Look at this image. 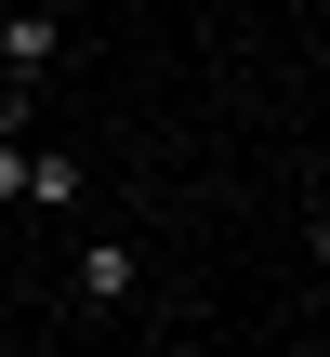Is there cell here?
Returning a JSON list of instances; mask_svg holds the SVG:
<instances>
[{"instance_id":"1","label":"cell","mask_w":330,"mask_h":357,"mask_svg":"<svg viewBox=\"0 0 330 357\" xmlns=\"http://www.w3.org/2000/svg\"><path fill=\"white\" fill-rule=\"evenodd\" d=\"M53 53H66V26H53V13H0V66H13V93H26Z\"/></svg>"},{"instance_id":"2","label":"cell","mask_w":330,"mask_h":357,"mask_svg":"<svg viewBox=\"0 0 330 357\" xmlns=\"http://www.w3.org/2000/svg\"><path fill=\"white\" fill-rule=\"evenodd\" d=\"M26 199L66 212V199H79V159H66V146H26Z\"/></svg>"},{"instance_id":"3","label":"cell","mask_w":330,"mask_h":357,"mask_svg":"<svg viewBox=\"0 0 330 357\" xmlns=\"http://www.w3.org/2000/svg\"><path fill=\"white\" fill-rule=\"evenodd\" d=\"M79 291L93 305H132V252H79Z\"/></svg>"},{"instance_id":"4","label":"cell","mask_w":330,"mask_h":357,"mask_svg":"<svg viewBox=\"0 0 330 357\" xmlns=\"http://www.w3.org/2000/svg\"><path fill=\"white\" fill-rule=\"evenodd\" d=\"M26 13H66V0H26Z\"/></svg>"}]
</instances>
